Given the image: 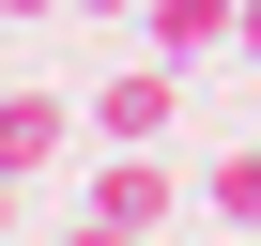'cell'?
<instances>
[{
    "label": "cell",
    "mask_w": 261,
    "mask_h": 246,
    "mask_svg": "<svg viewBox=\"0 0 261 246\" xmlns=\"http://www.w3.org/2000/svg\"><path fill=\"white\" fill-rule=\"evenodd\" d=\"M230 31H246V0H139V46L154 62H215Z\"/></svg>",
    "instance_id": "277c9868"
},
{
    "label": "cell",
    "mask_w": 261,
    "mask_h": 246,
    "mask_svg": "<svg viewBox=\"0 0 261 246\" xmlns=\"http://www.w3.org/2000/svg\"><path fill=\"white\" fill-rule=\"evenodd\" d=\"M185 200H200V185H185L169 154H108V169H92V215H123V231H169Z\"/></svg>",
    "instance_id": "3957f363"
},
{
    "label": "cell",
    "mask_w": 261,
    "mask_h": 246,
    "mask_svg": "<svg viewBox=\"0 0 261 246\" xmlns=\"http://www.w3.org/2000/svg\"><path fill=\"white\" fill-rule=\"evenodd\" d=\"M16 200H31V185H0V231H16Z\"/></svg>",
    "instance_id": "30bf717a"
},
{
    "label": "cell",
    "mask_w": 261,
    "mask_h": 246,
    "mask_svg": "<svg viewBox=\"0 0 261 246\" xmlns=\"http://www.w3.org/2000/svg\"><path fill=\"white\" fill-rule=\"evenodd\" d=\"M230 246H261V231H230Z\"/></svg>",
    "instance_id": "8fae6325"
},
{
    "label": "cell",
    "mask_w": 261,
    "mask_h": 246,
    "mask_svg": "<svg viewBox=\"0 0 261 246\" xmlns=\"http://www.w3.org/2000/svg\"><path fill=\"white\" fill-rule=\"evenodd\" d=\"M77 139H92V108H62V92H31V77H0V185H46Z\"/></svg>",
    "instance_id": "7a4b0ae2"
},
{
    "label": "cell",
    "mask_w": 261,
    "mask_h": 246,
    "mask_svg": "<svg viewBox=\"0 0 261 246\" xmlns=\"http://www.w3.org/2000/svg\"><path fill=\"white\" fill-rule=\"evenodd\" d=\"M62 246H154V231H123V215H92V200H77V231H62Z\"/></svg>",
    "instance_id": "8992f818"
},
{
    "label": "cell",
    "mask_w": 261,
    "mask_h": 246,
    "mask_svg": "<svg viewBox=\"0 0 261 246\" xmlns=\"http://www.w3.org/2000/svg\"><path fill=\"white\" fill-rule=\"evenodd\" d=\"M46 16H77V0H0V31H46Z\"/></svg>",
    "instance_id": "52a82bcc"
},
{
    "label": "cell",
    "mask_w": 261,
    "mask_h": 246,
    "mask_svg": "<svg viewBox=\"0 0 261 246\" xmlns=\"http://www.w3.org/2000/svg\"><path fill=\"white\" fill-rule=\"evenodd\" d=\"M200 215H215V231H261V139L200 154Z\"/></svg>",
    "instance_id": "5b68a950"
},
{
    "label": "cell",
    "mask_w": 261,
    "mask_h": 246,
    "mask_svg": "<svg viewBox=\"0 0 261 246\" xmlns=\"http://www.w3.org/2000/svg\"><path fill=\"white\" fill-rule=\"evenodd\" d=\"M230 46H246V62H261V0H246V31H230Z\"/></svg>",
    "instance_id": "ba28073f"
},
{
    "label": "cell",
    "mask_w": 261,
    "mask_h": 246,
    "mask_svg": "<svg viewBox=\"0 0 261 246\" xmlns=\"http://www.w3.org/2000/svg\"><path fill=\"white\" fill-rule=\"evenodd\" d=\"M169 123H185V62H123L108 92H92V154H169Z\"/></svg>",
    "instance_id": "6da1fadb"
},
{
    "label": "cell",
    "mask_w": 261,
    "mask_h": 246,
    "mask_svg": "<svg viewBox=\"0 0 261 246\" xmlns=\"http://www.w3.org/2000/svg\"><path fill=\"white\" fill-rule=\"evenodd\" d=\"M77 16H139V0H77Z\"/></svg>",
    "instance_id": "9c48e42d"
},
{
    "label": "cell",
    "mask_w": 261,
    "mask_h": 246,
    "mask_svg": "<svg viewBox=\"0 0 261 246\" xmlns=\"http://www.w3.org/2000/svg\"><path fill=\"white\" fill-rule=\"evenodd\" d=\"M0 246H16V231H0Z\"/></svg>",
    "instance_id": "7c38bea8"
}]
</instances>
